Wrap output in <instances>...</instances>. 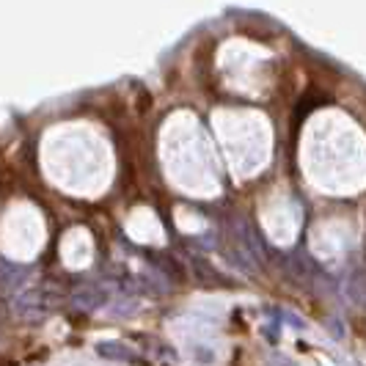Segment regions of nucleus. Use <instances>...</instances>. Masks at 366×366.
I'll list each match as a JSON object with an SVG mask.
<instances>
[{
  "label": "nucleus",
  "instance_id": "1",
  "mask_svg": "<svg viewBox=\"0 0 366 366\" xmlns=\"http://www.w3.org/2000/svg\"><path fill=\"white\" fill-rule=\"evenodd\" d=\"M53 312V297L44 290H28L14 297V314L22 320H44Z\"/></svg>",
  "mask_w": 366,
  "mask_h": 366
},
{
  "label": "nucleus",
  "instance_id": "2",
  "mask_svg": "<svg viewBox=\"0 0 366 366\" xmlns=\"http://www.w3.org/2000/svg\"><path fill=\"white\" fill-rule=\"evenodd\" d=\"M72 303L77 309H86V312H94L99 306L108 303V290L99 287V284H83L72 292Z\"/></svg>",
  "mask_w": 366,
  "mask_h": 366
},
{
  "label": "nucleus",
  "instance_id": "3",
  "mask_svg": "<svg viewBox=\"0 0 366 366\" xmlns=\"http://www.w3.org/2000/svg\"><path fill=\"white\" fill-rule=\"evenodd\" d=\"M22 278H28V267H17V264L0 259V287H3V290L17 287Z\"/></svg>",
  "mask_w": 366,
  "mask_h": 366
},
{
  "label": "nucleus",
  "instance_id": "4",
  "mask_svg": "<svg viewBox=\"0 0 366 366\" xmlns=\"http://www.w3.org/2000/svg\"><path fill=\"white\" fill-rule=\"evenodd\" d=\"M97 352L102 358H110V361H135L132 350L124 347L122 342H102V345H97Z\"/></svg>",
  "mask_w": 366,
  "mask_h": 366
}]
</instances>
